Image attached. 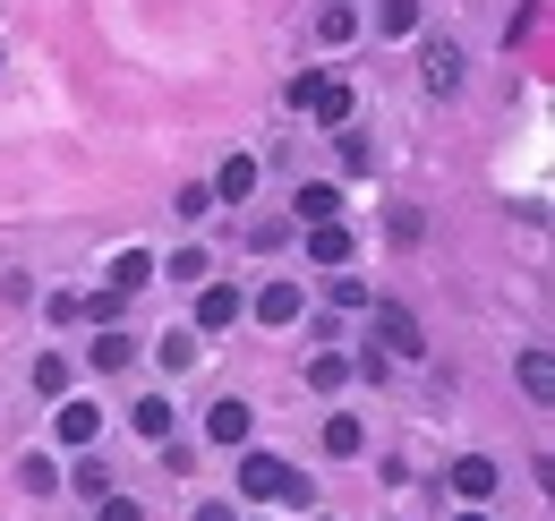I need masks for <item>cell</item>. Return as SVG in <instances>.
<instances>
[{"label": "cell", "instance_id": "obj_1", "mask_svg": "<svg viewBox=\"0 0 555 521\" xmlns=\"http://www.w3.org/2000/svg\"><path fill=\"white\" fill-rule=\"evenodd\" d=\"M240 496H257V505H308V479L282 454H248L240 445Z\"/></svg>", "mask_w": 555, "mask_h": 521}, {"label": "cell", "instance_id": "obj_2", "mask_svg": "<svg viewBox=\"0 0 555 521\" xmlns=\"http://www.w3.org/2000/svg\"><path fill=\"white\" fill-rule=\"evenodd\" d=\"M291 103L308 120H325V129H350V86L343 77H291Z\"/></svg>", "mask_w": 555, "mask_h": 521}, {"label": "cell", "instance_id": "obj_3", "mask_svg": "<svg viewBox=\"0 0 555 521\" xmlns=\"http://www.w3.org/2000/svg\"><path fill=\"white\" fill-rule=\"evenodd\" d=\"M367 317H376V342H385V359H418V351H427V333H418V317L402 308V300H367Z\"/></svg>", "mask_w": 555, "mask_h": 521}, {"label": "cell", "instance_id": "obj_4", "mask_svg": "<svg viewBox=\"0 0 555 521\" xmlns=\"http://www.w3.org/2000/svg\"><path fill=\"white\" fill-rule=\"evenodd\" d=\"M444 479H453V496H462V505H487V496L504 487V470H495L487 454H462L453 470H444Z\"/></svg>", "mask_w": 555, "mask_h": 521}, {"label": "cell", "instance_id": "obj_5", "mask_svg": "<svg viewBox=\"0 0 555 521\" xmlns=\"http://www.w3.org/2000/svg\"><path fill=\"white\" fill-rule=\"evenodd\" d=\"M206 436L214 445H248V436H257V410H248L240 393H222V402L206 410Z\"/></svg>", "mask_w": 555, "mask_h": 521}, {"label": "cell", "instance_id": "obj_6", "mask_svg": "<svg viewBox=\"0 0 555 521\" xmlns=\"http://www.w3.org/2000/svg\"><path fill=\"white\" fill-rule=\"evenodd\" d=\"M129 359H138L129 333H120V326H94V342H86V368H94V377H120Z\"/></svg>", "mask_w": 555, "mask_h": 521}, {"label": "cell", "instance_id": "obj_7", "mask_svg": "<svg viewBox=\"0 0 555 521\" xmlns=\"http://www.w3.org/2000/svg\"><path fill=\"white\" fill-rule=\"evenodd\" d=\"M248 308H257V326H299V308H308V291H299V282H266V291H257Z\"/></svg>", "mask_w": 555, "mask_h": 521}, {"label": "cell", "instance_id": "obj_8", "mask_svg": "<svg viewBox=\"0 0 555 521\" xmlns=\"http://www.w3.org/2000/svg\"><path fill=\"white\" fill-rule=\"evenodd\" d=\"M248 196H257V154H231L214 171V205H248Z\"/></svg>", "mask_w": 555, "mask_h": 521}, {"label": "cell", "instance_id": "obj_9", "mask_svg": "<svg viewBox=\"0 0 555 521\" xmlns=\"http://www.w3.org/2000/svg\"><path fill=\"white\" fill-rule=\"evenodd\" d=\"M240 326V291L231 282H206V300H197V333H231Z\"/></svg>", "mask_w": 555, "mask_h": 521}, {"label": "cell", "instance_id": "obj_10", "mask_svg": "<svg viewBox=\"0 0 555 521\" xmlns=\"http://www.w3.org/2000/svg\"><path fill=\"white\" fill-rule=\"evenodd\" d=\"M291 223H299V231H308V223H343V189H325V180L299 189V196H291Z\"/></svg>", "mask_w": 555, "mask_h": 521}, {"label": "cell", "instance_id": "obj_11", "mask_svg": "<svg viewBox=\"0 0 555 521\" xmlns=\"http://www.w3.org/2000/svg\"><path fill=\"white\" fill-rule=\"evenodd\" d=\"M308 257L325 265V274H343V265H350V231H343V223H308Z\"/></svg>", "mask_w": 555, "mask_h": 521}, {"label": "cell", "instance_id": "obj_12", "mask_svg": "<svg viewBox=\"0 0 555 521\" xmlns=\"http://www.w3.org/2000/svg\"><path fill=\"white\" fill-rule=\"evenodd\" d=\"M94 436H103V410H94V402H61V445H77V454H86Z\"/></svg>", "mask_w": 555, "mask_h": 521}, {"label": "cell", "instance_id": "obj_13", "mask_svg": "<svg viewBox=\"0 0 555 521\" xmlns=\"http://www.w3.org/2000/svg\"><path fill=\"white\" fill-rule=\"evenodd\" d=\"M462 52H453V43H427V94H453V86H462Z\"/></svg>", "mask_w": 555, "mask_h": 521}, {"label": "cell", "instance_id": "obj_14", "mask_svg": "<svg viewBox=\"0 0 555 521\" xmlns=\"http://www.w3.org/2000/svg\"><path fill=\"white\" fill-rule=\"evenodd\" d=\"M359 445H367V419H350V410H334V419H325V454H334V461H350Z\"/></svg>", "mask_w": 555, "mask_h": 521}, {"label": "cell", "instance_id": "obj_15", "mask_svg": "<svg viewBox=\"0 0 555 521\" xmlns=\"http://www.w3.org/2000/svg\"><path fill=\"white\" fill-rule=\"evenodd\" d=\"M350 35H359V9H350V0H325V9H317V43H350Z\"/></svg>", "mask_w": 555, "mask_h": 521}, {"label": "cell", "instance_id": "obj_16", "mask_svg": "<svg viewBox=\"0 0 555 521\" xmlns=\"http://www.w3.org/2000/svg\"><path fill=\"white\" fill-rule=\"evenodd\" d=\"M145 282H154V257H145V249H120V257H112V291H145Z\"/></svg>", "mask_w": 555, "mask_h": 521}, {"label": "cell", "instance_id": "obj_17", "mask_svg": "<svg viewBox=\"0 0 555 521\" xmlns=\"http://www.w3.org/2000/svg\"><path fill=\"white\" fill-rule=\"evenodd\" d=\"M521 393H530V402H547V393H555V359H547V351H521Z\"/></svg>", "mask_w": 555, "mask_h": 521}, {"label": "cell", "instance_id": "obj_18", "mask_svg": "<svg viewBox=\"0 0 555 521\" xmlns=\"http://www.w3.org/2000/svg\"><path fill=\"white\" fill-rule=\"evenodd\" d=\"M418 26V0H376V35H411Z\"/></svg>", "mask_w": 555, "mask_h": 521}, {"label": "cell", "instance_id": "obj_19", "mask_svg": "<svg viewBox=\"0 0 555 521\" xmlns=\"http://www.w3.org/2000/svg\"><path fill=\"white\" fill-rule=\"evenodd\" d=\"M343 377H350V359H343V351H317V359H308V385H317V393H334Z\"/></svg>", "mask_w": 555, "mask_h": 521}, {"label": "cell", "instance_id": "obj_20", "mask_svg": "<svg viewBox=\"0 0 555 521\" xmlns=\"http://www.w3.org/2000/svg\"><path fill=\"white\" fill-rule=\"evenodd\" d=\"M154 359H163L171 377H180V368H197V333H163V351H154Z\"/></svg>", "mask_w": 555, "mask_h": 521}, {"label": "cell", "instance_id": "obj_21", "mask_svg": "<svg viewBox=\"0 0 555 521\" xmlns=\"http://www.w3.org/2000/svg\"><path fill=\"white\" fill-rule=\"evenodd\" d=\"M17 479H26L35 496H52V487H61V470H52V461H43V454H17Z\"/></svg>", "mask_w": 555, "mask_h": 521}, {"label": "cell", "instance_id": "obj_22", "mask_svg": "<svg viewBox=\"0 0 555 521\" xmlns=\"http://www.w3.org/2000/svg\"><path fill=\"white\" fill-rule=\"evenodd\" d=\"M69 487H77V496H112V470H103V461L86 454V461L69 470Z\"/></svg>", "mask_w": 555, "mask_h": 521}, {"label": "cell", "instance_id": "obj_23", "mask_svg": "<svg viewBox=\"0 0 555 521\" xmlns=\"http://www.w3.org/2000/svg\"><path fill=\"white\" fill-rule=\"evenodd\" d=\"M325 291H334V308H350V317H359V308H367V300H376V291H367V282H359V274H334V282H325Z\"/></svg>", "mask_w": 555, "mask_h": 521}, {"label": "cell", "instance_id": "obj_24", "mask_svg": "<svg viewBox=\"0 0 555 521\" xmlns=\"http://www.w3.org/2000/svg\"><path fill=\"white\" fill-rule=\"evenodd\" d=\"M138 436H154V445H171V402H138Z\"/></svg>", "mask_w": 555, "mask_h": 521}, {"label": "cell", "instance_id": "obj_25", "mask_svg": "<svg viewBox=\"0 0 555 521\" xmlns=\"http://www.w3.org/2000/svg\"><path fill=\"white\" fill-rule=\"evenodd\" d=\"M35 385L61 393V385H69V359H61V351H35Z\"/></svg>", "mask_w": 555, "mask_h": 521}, {"label": "cell", "instance_id": "obj_26", "mask_svg": "<svg viewBox=\"0 0 555 521\" xmlns=\"http://www.w3.org/2000/svg\"><path fill=\"white\" fill-rule=\"evenodd\" d=\"M171 214H180V223H206V214H214V189H180V196H171Z\"/></svg>", "mask_w": 555, "mask_h": 521}, {"label": "cell", "instance_id": "obj_27", "mask_svg": "<svg viewBox=\"0 0 555 521\" xmlns=\"http://www.w3.org/2000/svg\"><path fill=\"white\" fill-rule=\"evenodd\" d=\"M94 521H145L138 496H94Z\"/></svg>", "mask_w": 555, "mask_h": 521}, {"label": "cell", "instance_id": "obj_28", "mask_svg": "<svg viewBox=\"0 0 555 521\" xmlns=\"http://www.w3.org/2000/svg\"><path fill=\"white\" fill-rule=\"evenodd\" d=\"M214 265H206V249H180V257H171V282H206Z\"/></svg>", "mask_w": 555, "mask_h": 521}, {"label": "cell", "instance_id": "obj_29", "mask_svg": "<svg viewBox=\"0 0 555 521\" xmlns=\"http://www.w3.org/2000/svg\"><path fill=\"white\" fill-rule=\"evenodd\" d=\"M197 521H240V513H231V505H197Z\"/></svg>", "mask_w": 555, "mask_h": 521}, {"label": "cell", "instance_id": "obj_30", "mask_svg": "<svg viewBox=\"0 0 555 521\" xmlns=\"http://www.w3.org/2000/svg\"><path fill=\"white\" fill-rule=\"evenodd\" d=\"M462 521H487V513H479V505H470V513H462Z\"/></svg>", "mask_w": 555, "mask_h": 521}, {"label": "cell", "instance_id": "obj_31", "mask_svg": "<svg viewBox=\"0 0 555 521\" xmlns=\"http://www.w3.org/2000/svg\"><path fill=\"white\" fill-rule=\"evenodd\" d=\"M317 521H325V513H317Z\"/></svg>", "mask_w": 555, "mask_h": 521}]
</instances>
